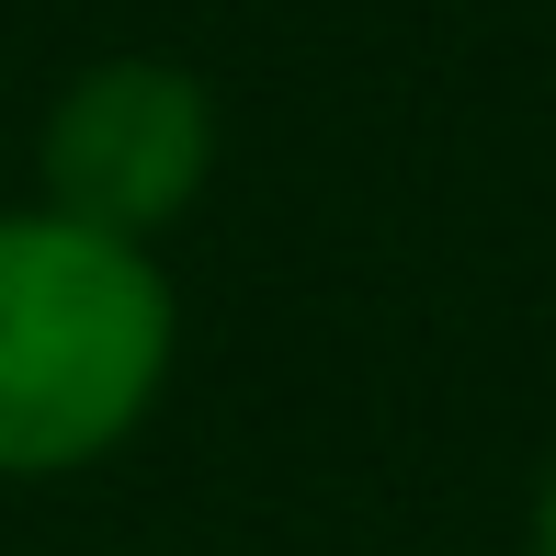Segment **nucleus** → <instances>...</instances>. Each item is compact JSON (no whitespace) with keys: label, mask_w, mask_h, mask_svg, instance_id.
I'll list each match as a JSON object with an SVG mask.
<instances>
[{"label":"nucleus","mask_w":556,"mask_h":556,"mask_svg":"<svg viewBox=\"0 0 556 556\" xmlns=\"http://www.w3.org/2000/svg\"><path fill=\"white\" fill-rule=\"evenodd\" d=\"M216 182V103L182 58H91L35 125V205L103 227V239H160Z\"/></svg>","instance_id":"obj_2"},{"label":"nucleus","mask_w":556,"mask_h":556,"mask_svg":"<svg viewBox=\"0 0 556 556\" xmlns=\"http://www.w3.org/2000/svg\"><path fill=\"white\" fill-rule=\"evenodd\" d=\"M534 556H556V454H545V477H534Z\"/></svg>","instance_id":"obj_3"},{"label":"nucleus","mask_w":556,"mask_h":556,"mask_svg":"<svg viewBox=\"0 0 556 556\" xmlns=\"http://www.w3.org/2000/svg\"><path fill=\"white\" fill-rule=\"evenodd\" d=\"M170 273L137 239L12 205L0 216V477H80L170 387Z\"/></svg>","instance_id":"obj_1"}]
</instances>
